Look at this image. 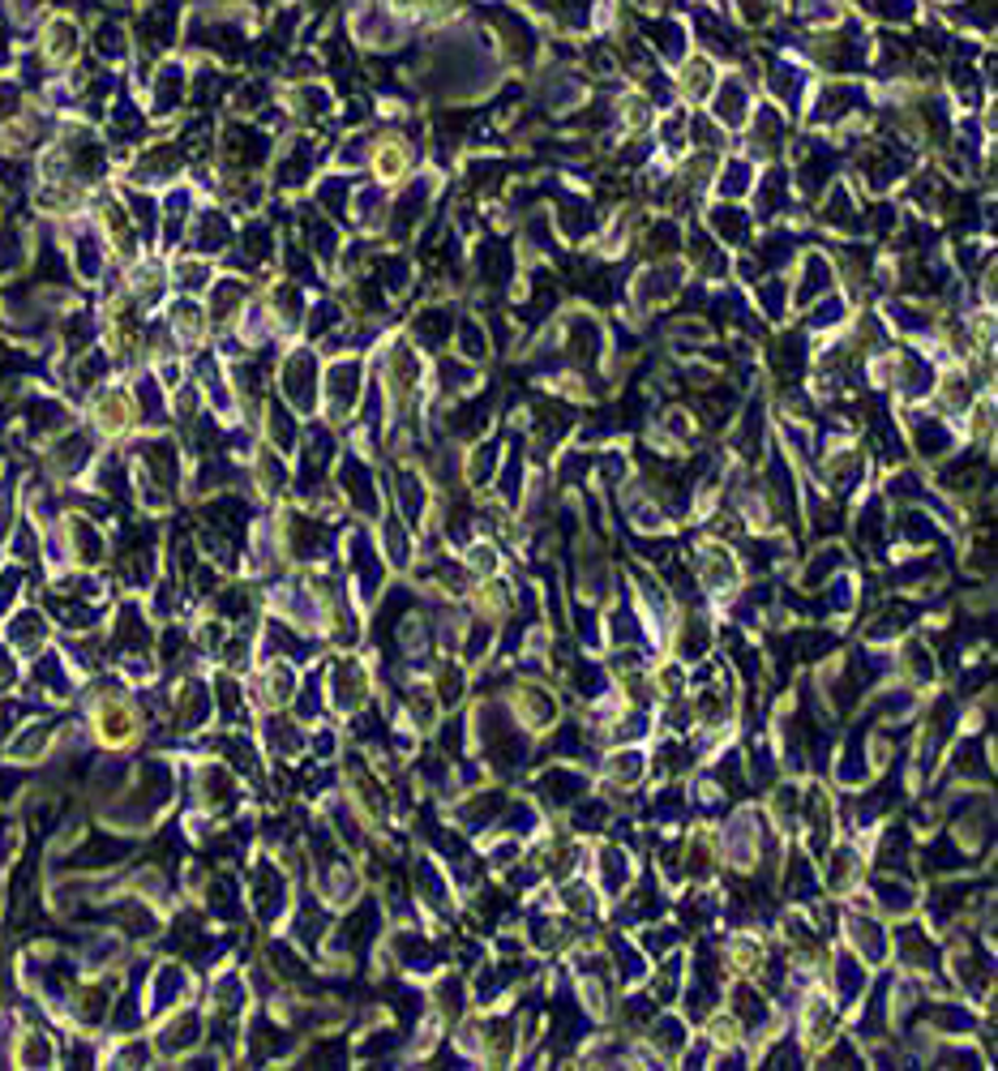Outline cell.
<instances>
[{"instance_id": "cell-2", "label": "cell", "mask_w": 998, "mask_h": 1071, "mask_svg": "<svg viewBox=\"0 0 998 1071\" xmlns=\"http://www.w3.org/2000/svg\"><path fill=\"white\" fill-rule=\"evenodd\" d=\"M724 1011L737 1020L741 1042L763 1046L768 1037H776V1007H772V995H763L750 977H737V982L724 991Z\"/></svg>"}, {"instance_id": "cell-15", "label": "cell", "mask_w": 998, "mask_h": 1071, "mask_svg": "<svg viewBox=\"0 0 998 1071\" xmlns=\"http://www.w3.org/2000/svg\"><path fill=\"white\" fill-rule=\"evenodd\" d=\"M467 1002H472V991H467V982L454 973V969H441V973H433V982H428V995H425V1007L428 1016L441 1024V1029H454L463 1016H467Z\"/></svg>"}, {"instance_id": "cell-59", "label": "cell", "mask_w": 998, "mask_h": 1071, "mask_svg": "<svg viewBox=\"0 0 998 1071\" xmlns=\"http://www.w3.org/2000/svg\"><path fill=\"white\" fill-rule=\"evenodd\" d=\"M639 947L647 951V960H660V956H669V951H677L682 947V934H677V926H643V938H639Z\"/></svg>"}, {"instance_id": "cell-40", "label": "cell", "mask_w": 998, "mask_h": 1071, "mask_svg": "<svg viewBox=\"0 0 998 1071\" xmlns=\"http://www.w3.org/2000/svg\"><path fill=\"white\" fill-rule=\"evenodd\" d=\"M746 116H750V95H746V86H741V82H724L720 95H715V121H720L724 129H737V125H746Z\"/></svg>"}, {"instance_id": "cell-1", "label": "cell", "mask_w": 998, "mask_h": 1071, "mask_svg": "<svg viewBox=\"0 0 998 1071\" xmlns=\"http://www.w3.org/2000/svg\"><path fill=\"white\" fill-rule=\"evenodd\" d=\"M891 956H896V964L905 973H913L922 982L938 977L943 973V960H947V951L938 943V930H930L918 918H900L896 922V930H891Z\"/></svg>"}, {"instance_id": "cell-11", "label": "cell", "mask_w": 998, "mask_h": 1071, "mask_svg": "<svg viewBox=\"0 0 998 1071\" xmlns=\"http://www.w3.org/2000/svg\"><path fill=\"white\" fill-rule=\"evenodd\" d=\"M532 793H536V801L545 810H571L574 801H583L591 793V776L583 768H574V763H553V768H545L536 776Z\"/></svg>"}, {"instance_id": "cell-60", "label": "cell", "mask_w": 998, "mask_h": 1071, "mask_svg": "<svg viewBox=\"0 0 998 1071\" xmlns=\"http://www.w3.org/2000/svg\"><path fill=\"white\" fill-rule=\"evenodd\" d=\"M823 219H827L832 227H840V232H853L857 227V207L849 202V194H845V189H832V194H827Z\"/></svg>"}, {"instance_id": "cell-36", "label": "cell", "mask_w": 998, "mask_h": 1071, "mask_svg": "<svg viewBox=\"0 0 998 1071\" xmlns=\"http://www.w3.org/2000/svg\"><path fill=\"white\" fill-rule=\"evenodd\" d=\"M913 421V446H918V454L922 459H947L951 454V446H956V437H951V428L938 425L934 416H909Z\"/></svg>"}, {"instance_id": "cell-7", "label": "cell", "mask_w": 998, "mask_h": 1071, "mask_svg": "<svg viewBox=\"0 0 998 1071\" xmlns=\"http://www.w3.org/2000/svg\"><path fill=\"white\" fill-rule=\"evenodd\" d=\"M506 708L519 720V728L532 733V737L558 728V720H562V699L545 682H514L510 695H506Z\"/></svg>"}, {"instance_id": "cell-61", "label": "cell", "mask_w": 998, "mask_h": 1071, "mask_svg": "<svg viewBox=\"0 0 998 1071\" xmlns=\"http://www.w3.org/2000/svg\"><path fill=\"white\" fill-rule=\"evenodd\" d=\"M472 386H476V369H472V364H454V360L441 364V390H446V395H454V390L467 395Z\"/></svg>"}, {"instance_id": "cell-3", "label": "cell", "mask_w": 998, "mask_h": 1071, "mask_svg": "<svg viewBox=\"0 0 998 1071\" xmlns=\"http://www.w3.org/2000/svg\"><path fill=\"white\" fill-rule=\"evenodd\" d=\"M690 562H695V583H703V591L715 596V600H733L737 591H741V558L724 545V540H703V545H695V553H690Z\"/></svg>"}, {"instance_id": "cell-32", "label": "cell", "mask_w": 998, "mask_h": 1071, "mask_svg": "<svg viewBox=\"0 0 998 1071\" xmlns=\"http://www.w3.org/2000/svg\"><path fill=\"white\" fill-rule=\"evenodd\" d=\"M647 982H651V999L660 1002V1007L682 999V986H686V956H682V947L669 951V956H660L656 969L647 973Z\"/></svg>"}, {"instance_id": "cell-47", "label": "cell", "mask_w": 998, "mask_h": 1071, "mask_svg": "<svg viewBox=\"0 0 998 1071\" xmlns=\"http://www.w3.org/2000/svg\"><path fill=\"white\" fill-rule=\"evenodd\" d=\"M112 982H95V986H82L77 991V999H73V1016L82 1020V1024H99L103 1016H108V1007H112Z\"/></svg>"}, {"instance_id": "cell-63", "label": "cell", "mask_w": 998, "mask_h": 1071, "mask_svg": "<svg viewBox=\"0 0 998 1071\" xmlns=\"http://www.w3.org/2000/svg\"><path fill=\"white\" fill-rule=\"evenodd\" d=\"M150 1063V1046L146 1042H121L116 1050H112V1068H146Z\"/></svg>"}, {"instance_id": "cell-52", "label": "cell", "mask_w": 998, "mask_h": 1071, "mask_svg": "<svg viewBox=\"0 0 998 1071\" xmlns=\"http://www.w3.org/2000/svg\"><path fill=\"white\" fill-rule=\"evenodd\" d=\"M463 571H467V578H494V574L501 571L498 545H489V540L467 545V549H463Z\"/></svg>"}, {"instance_id": "cell-46", "label": "cell", "mask_w": 998, "mask_h": 1071, "mask_svg": "<svg viewBox=\"0 0 998 1071\" xmlns=\"http://www.w3.org/2000/svg\"><path fill=\"white\" fill-rule=\"evenodd\" d=\"M13 1059H17V1068H52V1063H57V1050H52L48 1033H35V1029H26V1033L17 1037V1050H13Z\"/></svg>"}, {"instance_id": "cell-8", "label": "cell", "mask_w": 998, "mask_h": 1071, "mask_svg": "<svg viewBox=\"0 0 998 1071\" xmlns=\"http://www.w3.org/2000/svg\"><path fill=\"white\" fill-rule=\"evenodd\" d=\"M348 566H352V600L373 605V600L386 591L390 566L382 562V553H377V545L369 540V532H352V536H348Z\"/></svg>"}, {"instance_id": "cell-45", "label": "cell", "mask_w": 998, "mask_h": 1071, "mask_svg": "<svg viewBox=\"0 0 998 1071\" xmlns=\"http://www.w3.org/2000/svg\"><path fill=\"white\" fill-rule=\"evenodd\" d=\"M973 395H977L973 377H964V373L938 377V408H943V412H969V408H973Z\"/></svg>"}, {"instance_id": "cell-10", "label": "cell", "mask_w": 998, "mask_h": 1071, "mask_svg": "<svg viewBox=\"0 0 998 1071\" xmlns=\"http://www.w3.org/2000/svg\"><path fill=\"white\" fill-rule=\"evenodd\" d=\"M947 969V982L956 995H964L969 1002H990V991H995V964H990V947L977 956L973 947L956 951L951 960H943Z\"/></svg>"}, {"instance_id": "cell-12", "label": "cell", "mask_w": 998, "mask_h": 1071, "mask_svg": "<svg viewBox=\"0 0 998 1071\" xmlns=\"http://www.w3.org/2000/svg\"><path fill=\"white\" fill-rule=\"evenodd\" d=\"M519 1046H523V1024L510 1011H494V1016L481 1020V1046H476V1059L481 1063L510 1068L519 1059Z\"/></svg>"}, {"instance_id": "cell-25", "label": "cell", "mask_w": 998, "mask_h": 1071, "mask_svg": "<svg viewBox=\"0 0 998 1071\" xmlns=\"http://www.w3.org/2000/svg\"><path fill=\"white\" fill-rule=\"evenodd\" d=\"M951 750V776L964 781V785L986 788L995 776V759H990V746H982L977 737H960L947 746Z\"/></svg>"}, {"instance_id": "cell-62", "label": "cell", "mask_w": 998, "mask_h": 1071, "mask_svg": "<svg viewBox=\"0 0 998 1071\" xmlns=\"http://www.w3.org/2000/svg\"><path fill=\"white\" fill-rule=\"evenodd\" d=\"M682 90H686L690 99L708 95V90H712V65H708V61H690L686 73H682Z\"/></svg>"}, {"instance_id": "cell-35", "label": "cell", "mask_w": 998, "mask_h": 1071, "mask_svg": "<svg viewBox=\"0 0 998 1071\" xmlns=\"http://www.w3.org/2000/svg\"><path fill=\"white\" fill-rule=\"evenodd\" d=\"M840 571H849V553H845L840 545H823V549H814L810 562L801 566V587H823V583H832Z\"/></svg>"}, {"instance_id": "cell-31", "label": "cell", "mask_w": 998, "mask_h": 1071, "mask_svg": "<svg viewBox=\"0 0 998 1071\" xmlns=\"http://www.w3.org/2000/svg\"><path fill=\"white\" fill-rule=\"evenodd\" d=\"M853 536H857V545H865V553H883V549L891 545V514H887L883 498H870L861 510H857Z\"/></svg>"}, {"instance_id": "cell-21", "label": "cell", "mask_w": 998, "mask_h": 1071, "mask_svg": "<svg viewBox=\"0 0 998 1071\" xmlns=\"http://www.w3.org/2000/svg\"><path fill=\"white\" fill-rule=\"evenodd\" d=\"M827 982H832V1002H836L840 1011H853L857 999H861L865 986H870V964L857 960L853 951H840V956L827 960Z\"/></svg>"}, {"instance_id": "cell-57", "label": "cell", "mask_w": 998, "mask_h": 1071, "mask_svg": "<svg viewBox=\"0 0 998 1071\" xmlns=\"http://www.w3.org/2000/svg\"><path fill=\"white\" fill-rule=\"evenodd\" d=\"M245 982H240V973H223L219 982H214V1007L223 1011V1016H236V1011H245Z\"/></svg>"}, {"instance_id": "cell-13", "label": "cell", "mask_w": 998, "mask_h": 1071, "mask_svg": "<svg viewBox=\"0 0 998 1071\" xmlns=\"http://www.w3.org/2000/svg\"><path fill=\"white\" fill-rule=\"evenodd\" d=\"M138 728H142L138 712H134V703L121 690H103L99 695V703H95V733H99L103 746L121 750V746H129L138 737Z\"/></svg>"}, {"instance_id": "cell-58", "label": "cell", "mask_w": 998, "mask_h": 1071, "mask_svg": "<svg viewBox=\"0 0 998 1071\" xmlns=\"http://www.w3.org/2000/svg\"><path fill=\"white\" fill-rule=\"evenodd\" d=\"M172 326H176V335L180 339H202V331H207V313L194 304V300H180L176 309H172Z\"/></svg>"}, {"instance_id": "cell-30", "label": "cell", "mask_w": 998, "mask_h": 1071, "mask_svg": "<svg viewBox=\"0 0 998 1071\" xmlns=\"http://www.w3.org/2000/svg\"><path fill=\"white\" fill-rule=\"evenodd\" d=\"M609 969H613V982H622V986H643L647 982V973H651V960H647V951H643L639 943H631L626 934H613V943H609Z\"/></svg>"}, {"instance_id": "cell-54", "label": "cell", "mask_w": 998, "mask_h": 1071, "mask_svg": "<svg viewBox=\"0 0 998 1071\" xmlns=\"http://www.w3.org/2000/svg\"><path fill=\"white\" fill-rule=\"evenodd\" d=\"M70 536H73V558L82 562V566H95V562H103V536L90 527V523H82V519H73L70 523Z\"/></svg>"}, {"instance_id": "cell-39", "label": "cell", "mask_w": 998, "mask_h": 1071, "mask_svg": "<svg viewBox=\"0 0 998 1071\" xmlns=\"http://www.w3.org/2000/svg\"><path fill=\"white\" fill-rule=\"evenodd\" d=\"M403 715H408V724H412L416 733H428V728L441 720V703H437L433 686H412V690L403 695Z\"/></svg>"}, {"instance_id": "cell-19", "label": "cell", "mask_w": 998, "mask_h": 1071, "mask_svg": "<svg viewBox=\"0 0 998 1071\" xmlns=\"http://www.w3.org/2000/svg\"><path fill=\"white\" fill-rule=\"evenodd\" d=\"M421 386H425V357L412 344L390 348V357H386V390H390V399L395 403H412L421 395Z\"/></svg>"}, {"instance_id": "cell-5", "label": "cell", "mask_w": 998, "mask_h": 1071, "mask_svg": "<svg viewBox=\"0 0 998 1071\" xmlns=\"http://www.w3.org/2000/svg\"><path fill=\"white\" fill-rule=\"evenodd\" d=\"M845 1033V1024H840V1007L832 1002L827 991H810L806 999H801V1011H797V1046L806 1050V1055H823L836 1037Z\"/></svg>"}, {"instance_id": "cell-43", "label": "cell", "mask_w": 998, "mask_h": 1071, "mask_svg": "<svg viewBox=\"0 0 998 1071\" xmlns=\"http://www.w3.org/2000/svg\"><path fill=\"white\" fill-rule=\"evenodd\" d=\"M408 163H412V150L399 142V138H386V142H377V150H373V172L382 180H403L408 176Z\"/></svg>"}, {"instance_id": "cell-34", "label": "cell", "mask_w": 998, "mask_h": 1071, "mask_svg": "<svg viewBox=\"0 0 998 1071\" xmlns=\"http://www.w3.org/2000/svg\"><path fill=\"white\" fill-rule=\"evenodd\" d=\"M558 905H562V913L571 918V922H587V918H596L600 913V905H604V896L596 892V883L591 879H562V887H558Z\"/></svg>"}, {"instance_id": "cell-26", "label": "cell", "mask_w": 998, "mask_h": 1071, "mask_svg": "<svg viewBox=\"0 0 998 1071\" xmlns=\"http://www.w3.org/2000/svg\"><path fill=\"white\" fill-rule=\"evenodd\" d=\"M322 395H326V408H330L335 421L352 416V408H357V399H360V364L357 360H335L330 373H326V382H322Z\"/></svg>"}, {"instance_id": "cell-44", "label": "cell", "mask_w": 998, "mask_h": 1071, "mask_svg": "<svg viewBox=\"0 0 998 1071\" xmlns=\"http://www.w3.org/2000/svg\"><path fill=\"white\" fill-rule=\"evenodd\" d=\"M43 52H48L52 65H70L73 52H77V30H73L70 17L48 22V30H43Z\"/></svg>"}, {"instance_id": "cell-51", "label": "cell", "mask_w": 998, "mask_h": 1071, "mask_svg": "<svg viewBox=\"0 0 998 1071\" xmlns=\"http://www.w3.org/2000/svg\"><path fill=\"white\" fill-rule=\"evenodd\" d=\"M232 797H236V785H232L227 768L207 763V768H202V806H207V810H219V806H227Z\"/></svg>"}, {"instance_id": "cell-20", "label": "cell", "mask_w": 998, "mask_h": 1071, "mask_svg": "<svg viewBox=\"0 0 998 1071\" xmlns=\"http://www.w3.org/2000/svg\"><path fill=\"white\" fill-rule=\"evenodd\" d=\"M781 887H785L788 900H797L801 909L819 905V900H823V874H819V857H810V854H801V849H793V854L781 861Z\"/></svg>"}, {"instance_id": "cell-4", "label": "cell", "mask_w": 998, "mask_h": 1071, "mask_svg": "<svg viewBox=\"0 0 998 1071\" xmlns=\"http://www.w3.org/2000/svg\"><path fill=\"white\" fill-rule=\"evenodd\" d=\"M840 922H845V938H849L857 960H865L870 969L891 960V930L883 926V918L865 905V896H857V905L840 913Z\"/></svg>"}, {"instance_id": "cell-27", "label": "cell", "mask_w": 998, "mask_h": 1071, "mask_svg": "<svg viewBox=\"0 0 998 1071\" xmlns=\"http://www.w3.org/2000/svg\"><path fill=\"white\" fill-rule=\"evenodd\" d=\"M339 494L348 506H357L360 514H382V485H373V472L360 463V459H348L344 472H339Z\"/></svg>"}, {"instance_id": "cell-6", "label": "cell", "mask_w": 998, "mask_h": 1071, "mask_svg": "<svg viewBox=\"0 0 998 1071\" xmlns=\"http://www.w3.org/2000/svg\"><path fill=\"white\" fill-rule=\"evenodd\" d=\"M326 699H330V708L339 715H352L360 708H369V699H373V673H369V664L352 656V651H344L335 664H330V673H326Z\"/></svg>"}, {"instance_id": "cell-37", "label": "cell", "mask_w": 998, "mask_h": 1071, "mask_svg": "<svg viewBox=\"0 0 998 1071\" xmlns=\"http://www.w3.org/2000/svg\"><path fill=\"white\" fill-rule=\"evenodd\" d=\"M296 686H300L296 669H291L287 660H271L266 673H262V690H258V695H262L266 708H287L291 695H296Z\"/></svg>"}, {"instance_id": "cell-17", "label": "cell", "mask_w": 998, "mask_h": 1071, "mask_svg": "<svg viewBox=\"0 0 998 1071\" xmlns=\"http://www.w3.org/2000/svg\"><path fill=\"white\" fill-rule=\"evenodd\" d=\"M591 883L604 900H622L635 883V857L626 854L622 845H600L591 857Z\"/></svg>"}, {"instance_id": "cell-55", "label": "cell", "mask_w": 998, "mask_h": 1071, "mask_svg": "<svg viewBox=\"0 0 998 1071\" xmlns=\"http://www.w3.org/2000/svg\"><path fill=\"white\" fill-rule=\"evenodd\" d=\"M498 463H501L498 441H481V450L467 459V481H472L476 489H485V485L498 476Z\"/></svg>"}, {"instance_id": "cell-24", "label": "cell", "mask_w": 998, "mask_h": 1071, "mask_svg": "<svg viewBox=\"0 0 998 1071\" xmlns=\"http://www.w3.org/2000/svg\"><path fill=\"white\" fill-rule=\"evenodd\" d=\"M913 832L905 827V823H887L883 832H878V845H874V865L883 870V874H905V879H913Z\"/></svg>"}, {"instance_id": "cell-49", "label": "cell", "mask_w": 998, "mask_h": 1071, "mask_svg": "<svg viewBox=\"0 0 998 1071\" xmlns=\"http://www.w3.org/2000/svg\"><path fill=\"white\" fill-rule=\"evenodd\" d=\"M433 695H437V703H441V708H459V703H463V695H467V673H463L454 660H441Z\"/></svg>"}, {"instance_id": "cell-16", "label": "cell", "mask_w": 998, "mask_h": 1071, "mask_svg": "<svg viewBox=\"0 0 998 1071\" xmlns=\"http://www.w3.org/2000/svg\"><path fill=\"white\" fill-rule=\"evenodd\" d=\"M891 669H896L900 682L913 686V690H934V686H938V651H934L922 635H909V639L896 643Z\"/></svg>"}, {"instance_id": "cell-18", "label": "cell", "mask_w": 998, "mask_h": 1071, "mask_svg": "<svg viewBox=\"0 0 998 1071\" xmlns=\"http://www.w3.org/2000/svg\"><path fill=\"white\" fill-rule=\"evenodd\" d=\"M412 892L425 905V913H437V918L454 913V883L441 870V861H433V854L416 857V865H412Z\"/></svg>"}, {"instance_id": "cell-48", "label": "cell", "mask_w": 998, "mask_h": 1071, "mask_svg": "<svg viewBox=\"0 0 998 1071\" xmlns=\"http://www.w3.org/2000/svg\"><path fill=\"white\" fill-rule=\"evenodd\" d=\"M781 142H785L781 112H776V108H763V112L754 116V129H750V146H754V154H776Z\"/></svg>"}, {"instance_id": "cell-14", "label": "cell", "mask_w": 998, "mask_h": 1071, "mask_svg": "<svg viewBox=\"0 0 998 1071\" xmlns=\"http://www.w3.org/2000/svg\"><path fill=\"white\" fill-rule=\"evenodd\" d=\"M643 1037H647V1059H651V1063H660V1059H664V1063H677L682 1050L690 1046L695 1029H690V1020L677 1016V1011H656L651 1024L643 1029Z\"/></svg>"}, {"instance_id": "cell-29", "label": "cell", "mask_w": 998, "mask_h": 1071, "mask_svg": "<svg viewBox=\"0 0 998 1071\" xmlns=\"http://www.w3.org/2000/svg\"><path fill=\"white\" fill-rule=\"evenodd\" d=\"M198 1042H202V1016H198V1011H176V1016L159 1029V1037H154L159 1055H167V1059H180V1055L198 1050Z\"/></svg>"}, {"instance_id": "cell-53", "label": "cell", "mask_w": 998, "mask_h": 1071, "mask_svg": "<svg viewBox=\"0 0 998 1071\" xmlns=\"http://www.w3.org/2000/svg\"><path fill=\"white\" fill-rule=\"evenodd\" d=\"M712 227L724 245H741V240L750 236V214L741 211V207H715Z\"/></svg>"}, {"instance_id": "cell-28", "label": "cell", "mask_w": 998, "mask_h": 1071, "mask_svg": "<svg viewBox=\"0 0 998 1071\" xmlns=\"http://www.w3.org/2000/svg\"><path fill=\"white\" fill-rule=\"evenodd\" d=\"M647 755H643L639 746H617V750H609L604 755V763H600V776H604V785L609 788H639L647 781Z\"/></svg>"}, {"instance_id": "cell-50", "label": "cell", "mask_w": 998, "mask_h": 1071, "mask_svg": "<svg viewBox=\"0 0 998 1071\" xmlns=\"http://www.w3.org/2000/svg\"><path fill=\"white\" fill-rule=\"evenodd\" d=\"M801 271H806V284H797V304H810L819 291H827V287L836 284V279H832V262H827L823 253H810V258L801 262Z\"/></svg>"}, {"instance_id": "cell-56", "label": "cell", "mask_w": 998, "mask_h": 1071, "mask_svg": "<svg viewBox=\"0 0 998 1071\" xmlns=\"http://www.w3.org/2000/svg\"><path fill=\"white\" fill-rule=\"evenodd\" d=\"M48 742H52V724H48V720H39V724L22 728V737L9 746V755H13V759H39Z\"/></svg>"}, {"instance_id": "cell-23", "label": "cell", "mask_w": 998, "mask_h": 1071, "mask_svg": "<svg viewBox=\"0 0 998 1071\" xmlns=\"http://www.w3.org/2000/svg\"><path fill=\"white\" fill-rule=\"evenodd\" d=\"M377 553H382V562H386L390 571H412V562H416V540H412V523H408L399 510H390V514L382 519Z\"/></svg>"}, {"instance_id": "cell-33", "label": "cell", "mask_w": 998, "mask_h": 1071, "mask_svg": "<svg viewBox=\"0 0 998 1071\" xmlns=\"http://www.w3.org/2000/svg\"><path fill=\"white\" fill-rule=\"evenodd\" d=\"M95 425L103 437H121V433H129L134 425V399L125 395V390H103L99 399H95Z\"/></svg>"}, {"instance_id": "cell-22", "label": "cell", "mask_w": 998, "mask_h": 1071, "mask_svg": "<svg viewBox=\"0 0 998 1071\" xmlns=\"http://www.w3.org/2000/svg\"><path fill=\"white\" fill-rule=\"evenodd\" d=\"M673 651H677V660L682 664H699V660H708L715 647V626L708 613H699V609H690L686 618H677L673 622Z\"/></svg>"}, {"instance_id": "cell-41", "label": "cell", "mask_w": 998, "mask_h": 1071, "mask_svg": "<svg viewBox=\"0 0 998 1071\" xmlns=\"http://www.w3.org/2000/svg\"><path fill=\"white\" fill-rule=\"evenodd\" d=\"M454 313L446 309V304H433L425 309L421 317H416V339H421V348H441L450 335H454Z\"/></svg>"}, {"instance_id": "cell-38", "label": "cell", "mask_w": 998, "mask_h": 1071, "mask_svg": "<svg viewBox=\"0 0 998 1071\" xmlns=\"http://www.w3.org/2000/svg\"><path fill=\"white\" fill-rule=\"evenodd\" d=\"M207 715H211V690L202 682H180V690H176V720H180V728H198Z\"/></svg>"}, {"instance_id": "cell-42", "label": "cell", "mask_w": 998, "mask_h": 1071, "mask_svg": "<svg viewBox=\"0 0 998 1071\" xmlns=\"http://www.w3.org/2000/svg\"><path fill=\"white\" fill-rule=\"evenodd\" d=\"M677 287H682V271L677 266H651L639 284H635V291H639L643 304H660V300L677 296Z\"/></svg>"}, {"instance_id": "cell-9", "label": "cell", "mask_w": 998, "mask_h": 1071, "mask_svg": "<svg viewBox=\"0 0 998 1071\" xmlns=\"http://www.w3.org/2000/svg\"><path fill=\"white\" fill-rule=\"evenodd\" d=\"M865 905L878 913V918H887V922H900V918H913L918 909H922V892L913 887V879H905V874H874L870 883H865Z\"/></svg>"}, {"instance_id": "cell-64", "label": "cell", "mask_w": 998, "mask_h": 1071, "mask_svg": "<svg viewBox=\"0 0 998 1071\" xmlns=\"http://www.w3.org/2000/svg\"><path fill=\"white\" fill-rule=\"evenodd\" d=\"M746 172H750V167H746L741 159H737V163H728V167H724V176H720V194H724V198H741V194L750 189V176H746Z\"/></svg>"}]
</instances>
